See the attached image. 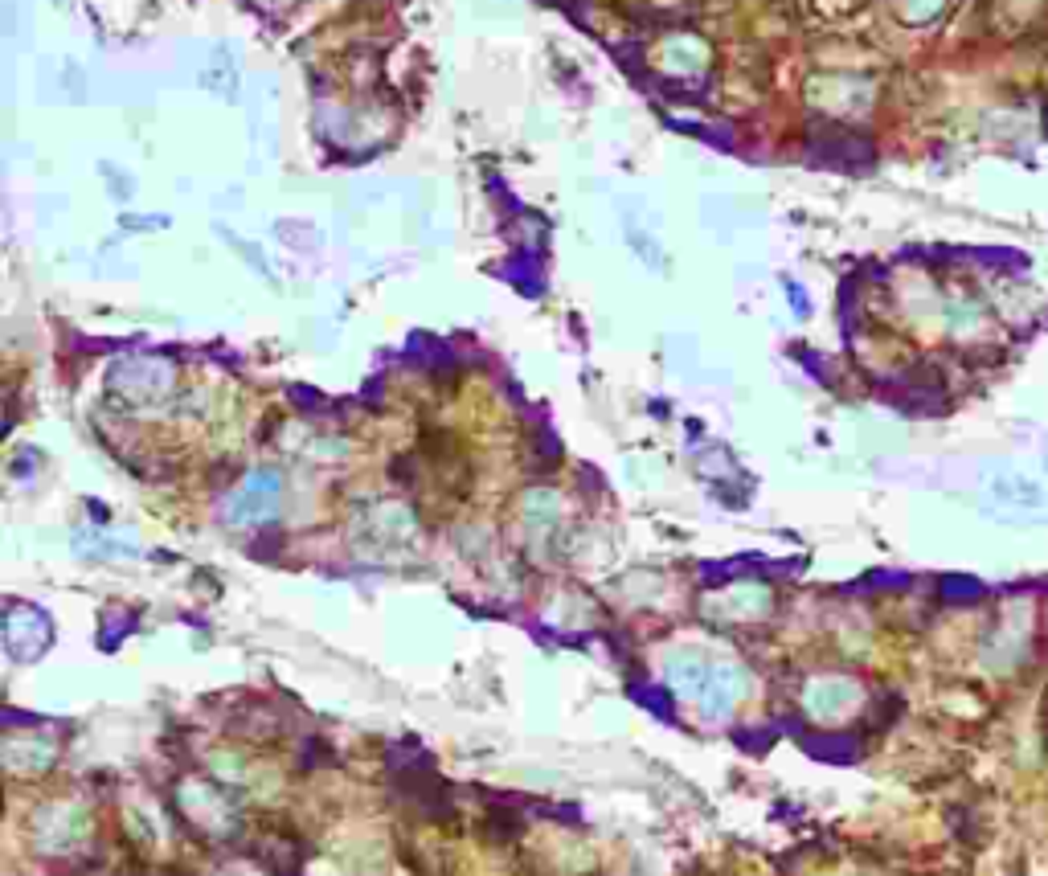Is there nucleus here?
<instances>
[{"label":"nucleus","mask_w":1048,"mask_h":876,"mask_svg":"<svg viewBox=\"0 0 1048 876\" xmlns=\"http://www.w3.org/2000/svg\"><path fill=\"white\" fill-rule=\"evenodd\" d=\"M967 258H979L983 267H999V271H1024L1028 258L1020 250H967Z\"/></svg>","instance_id":"0eeeda50"},{"label":"nucleus","mask_w":1048,"mask_h":876,"mask_svg":"<svg viewBox=\"0 0 1048 876\" xmlns=\"http://www.w3.org/2000/svg\"><path fill=\"white\" fill-rule=\"evenodd\" d=\"M500 275L512 283V287H520L524 295H541L545 291V279H541V262H537V254H516L508 267H500Z\"/></svg>","instance_id":"7ed1b4c3"},{"label":"nucleus","mask_w":1048,"mask_h":876,"mask_svg":"<svg viewBox=\"0 0 1048 876\" xmlns=\"http://www.w3.org/2000/svg\"><path fill=\"white\" fill-rule=\"evenodd\" d=\"M287 393H291V402H295L303 414H312V418H320V414L332 410V402L324 398V393H316V389H308V385H291Z\"/></svg>","instance_id":"6e6552de"},{"label":"nucleus","mask_w":1048,"mask_h":876,"mask_svg":"<svg viewBox=\"0 0 1048 876\" xmlns=\"http://www.w3.org/2000/svg\"><path fill=\"white\" fill-rule=\"evenodd\" d=\"M786 291H791V299H795V312H799V316H807V299H803V291H799L795 283H786Z\"/></svg>","instance_id":"f8f14e48"},{"label":"nucleus","mask_w":1048,"mask_h":876,"mask_svg":"<svg viewBox=\"0 0 1048 876\" xmlns=\"http://www.w3.org/2000/svg\"><path fill=\"white\" fill-rule=\"evenodd\" d=\"M410 357H418V365H426L434 373H451L459 365L455 348H447L443 340H434V336H410Z\"/></svg>","instance_id":"f03ea898"},{"label":"nucleus","mask_w":1048,"mask_h":876,"mask_svg":"<svg viewBox=\"0 0 1048 876\" xmlns=\"http://www.w3.org/2000/svg\"><path fill=\"white\" fill-rule=\"evenodd\" d=\"M799 361H803V365H807V369H811L819 381H827V385H832V373H827V361H823V357H815V353H807V348H799Z\"/></svg>","instance_id":"9d476101"},{"label":"nucleus","mask_w":1048,"mask_h":876,"mask_svg":"<svg viewBox=\"0 0 1048 876\" xmlns=\"http://www.w3.org/2000/svg\"><path fill=\"white\" fill-rule=\"evenodd\" d=\"M807 156L819 164H840V168H868L872 164V144L864 136H852L844 127H815L807 140Z\"/></svg>","instance_id":"f257e3e1"},{"label":"nucleus","mask_w":1048,"mask_h":876,"mask_svg":"<svg viewBox=\"0 0 1048 876\" xmlns=\"http://www.w3.org/2000/svg\"><path fill=\"white\" fill-rule=\"evenodd\" d=\"M938 594H942L946 602H979V598L987 594V586H983L979 578L950 574V578H942V582H938Z\"/></svg>","instance_id":"423d86ee"},{"label":"nucleus","mask_w":1048,"mask_h":876,"mask_svg":"<svg viewBox=\"0 0 1048 876\" xmlns=\"http://www.w3.org/2000/svg\"><path fill=\"white\" fill-rule=\"evenodd\" d=\"M803 746H807V754L827 758V762H852V758H860L856 737H848V733H840V737H807Z\"/></svg>","instance_id":"20e7f679"},{"label":"nucleus","mask_w":1048,"mask_h":876,"mask_svg":"<svg viewBox=\"0 0 1048 876\" xmlns=\"http://www.w3.org/2000/svg\"><path fill=\"white\" fill-rule=\"evenodd\" d=\"M905 586H909V574H885V569H877L856 590H905Z\"/></svg>","instance_id":"1a4fd4ad"},{"label":"nucleus","mask_w":1048,"mask_h":876,"mask_svg":"<svg viewBox=\"0 0 1048 876\" xmlns=\"http://www.w3.org/2000/svg\"><path fill=\"white\" fill-rule=\"evenodd\" d=\"M631 700H639V705L647 709V713H655V717H664V721H672V700H668V692L664 688H655V684H643V680H631Z\"/></svg>","instance_id":"39448f33"},{"label":"nucleus","mask_w":1048,"mask_h":876,"mask_svg":"<svg viewBox=\"0 0 1048 876\" xmlns=\"http://www.w3.org/2000/svg\"><path fill=\"white\" fill-rule=\"evenodd\" d=\"M365 402H373V406L381 402V377H373V381L365 385Z\"/></svg>","instance_id":"ddd939ff"},{"label":"nucleus","mask_w":1048,"mask_h":876,"mask_svg":"<svg viewBox=\"0 0 1048 876\" xmlns=\"http://www.w3.org/2000/svg\"><path fill=\"white\" fill-rule=\"evenodd\" d=\"M131 627H136V619H131V615L115 619V623L103 631V647H115V643H119V635H123V631H131Z\"/></svg>","instance_id":"9b49d317"}]
</instances>
